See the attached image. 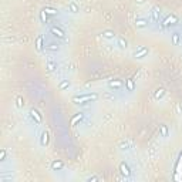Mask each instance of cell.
<instances>
[{
  "label": "cell",
  "mask_w": 182,
  "mask_h": 182,
  "mask_svg": "<svg viewBox=\"0 0 182 182\" xmlns=\"http://www.w3.org/2000/svg\"><path fill=\"white\" fill-rule=\"evenodd\" d=\"M101 36H103V39H105V40H117V33L114 32V30H110V29L103 30V32H101Z\"/></svg>",
  "instance_id": "ba28073f"
},
{
  "label": "cell",
  "mask_w": 182,
  "mask_h": 182,
  "mask_svg": "<svg viewBox=\"0 0 182 182\" xmlns=\"http://www.w3.org/2000/svg\"><path fill=\"white\" fill-rule=\"evenodd\" d=\"M134 24H135V27H137V29L144 30V29H147V27L150 26V20H148V19H145V17H137Z\"/></svg>",
  "instance_id": "277c9868"
},
{
  "label": "cell",
  "mask_w": 182,
  "mask_h": 182,
  "mask_svg": "<svg viewBox=\"0 0 182 182\" xmlns=\"http://www.w3.org/2000/svg\"><path fill=\"white\" fill-rule=\"evenodd\" d=\"M135 3H137V4H144L145 0H135Z\"/></svg>",
  "instance_id": "4316f807"
},
{
  "label": "cell",
  "mask_w": 182,
  "mask_h": 182,
  "mask_svg": "<svg viewBox=\"0 0 182 182\" xmlns=\"http://www.w3.org/2000/svg\"><path fill=\"white\" fill-rule=\"evenodd\" d=\"M119 172L124 175V176H129L131 175V168H129V165H128L125 161L119 162Z\"/></svg>",
  "instance_id": "9c48e42d"
},
{
  "label": "cell",
  "mask_w": 182,
  "mask_h": 182,
  "mask_svg": "<svg viewBox=\"0 0 182 182\" xmlns=\"http://www.w3.org/2000/svg\"><path fill=\"white\" fill-rule=\"evenodd\" d=\"M117 47L119 50H127L128 48V41L124 37H117Z\"/></svg>",
  "instance_id": "4fadbf2b"
},
{
  "label": "cell",
  "mask_w": 182,
  "mask_h": 182,
  "mask_svg": "<svg viewBox=\"0 0 182 182\" xmlns=\"http://www.w3.org/2000/svg\"><path fill=\"white\" fill-rule=\"evenodd\" d=\"M47 47L48 51H51V53H57L58 50H60V44L58 43H48V46H46Z\"/></svg>",
  "instance_id": "2e32d148"
},
{
  "label": "cell",
  "mask_w": 182,
  "mask_h": 182,
  "mask_svg": "<svg viewBox=\"0 0 182 182\" xmlns=\"http://www.w3.org/2000/svg\"><path fill=\"white\" fill-rule=\"evenodd\" d=\"M97 179H98L97 176H90V178H88V181H97Z\"/></svg>",
  "instance_id": "f1b7e54d"
},
{
  "label": "cell",
  "mask_w": 182,
  "mask_h": 182,
  "mask_svg": "<svg viewBox=\"0 0 182 182\" xmlns=\"http://www.w3.org/2000/svg\"><path fill=\"white\" fill-rule=\"evenodd\" d=\"M95 100H98V93H86V94L74 95L71 98V101L74 104H88L95 101Z\"/></svg>",
  "instance_id": "6da1fadb"
},
{
  "label": "cell",
  "mask_w": 182,
  "mask_h": 182,
  "mask_svg": "<svg viewBox=\"0 0 182 182\" xmlns=\"http://www.w3.org/2000/svg\"><path fill=\"white\" fill-rule=\"evenodd\" d=\"M83 118H84V114H83V112H78L77 115H74V117L71 118V125L73 127H76V125H77V121H81Z\"/></svg>",
  "instance_id": "e0dca14e"
},
{
  "label": "cell",
  "mask_w": 182,
  "mask_h": 182,
  "mask_svg": "<svg viewBox=\"0 0 182 182\" xmlns=\"http://www.w3.org/2000/svg\"><path fill=\"white\" fill-rule=\"evenodd\" d=\"M48 141H50V134H48L47 131H43V132L40 134V145H41V147H47Z\"/></svg>",
  "instance_id": "8fae6325"
},
{
  "label": "cell",
  "mask_w": 182,
  "mask_h": 182,
  "mask_svg": "<svg viewBox=\"0 0 182 182\" xmlns=\"http://www.w3.org/2000/svg\"><path fill=\"white\" fill-rule=\"evenodd\" d=\"M43 10H44V12H46L47 14H51V16H55V14L58 13V12H57L55 9H51V7H44Z\"/></svg>",
  "instance_id": "603a6c76"
},
{
  "label": "cell",
  "mask_w": 182,
  "mask_h": 182,
  "mask_svg": "<svg viewBox=\"0 0 182 182\" xmlns=\"http://www.w3.org/2000/svg\"><path fill=\"white\" fill-rule=\"evenodd\" d=\"M40 19H41V22H43L44 24L47 23V13H46L44 10H41V12H40Z\"/></svg>",
  "instance_id": "cb8c5ba5"
},
{
  "label": "cell",
  "mask_w": 182,
  "mask_h": 182,
  "mask_svg": "<svg viewBox=\"0 0 182 182\" xmlns=\"http://www.w3.org/2000/svg\"><path fill=\"white\" fill-rule=\"evenodd\" d=\"M50 34H51L53 37L60 39V40L65 37V32H64L61 27H58V26H51V27H50Z\"/></svg>",
  "instance_id": "7a4b0ae2"
},
{
  "label": "cell",
  "mask_w": 182,
  "mask_h": 182,
  "mask_svg": "<svg viewBox=\"0 0 182 182\" xmlns=\"http://www.w3.org/2000/svg\"><path fill=\"white\" fill-rule=\"evenodd\" d=\"M159 19H161V9L158 6H154L151 9V22L152 23H159Z\"/></svg>",
  "instance_id": "5b68a950"
},
{
  "label": "cell",
  "mask_w": 182,
  "mask_h": 182,
  "mask_svg": "<svg viewBox=\"0 0 182 182\" xmlns=\"http://www.w3.org/2000/svg\"><path fill=\"white\" fill-rule=\"evenodd\" d=\"M164 95H165V90L164 88H159V90H157V93H155V100H161Z\"/></svg>",
  "instance_id": "7402d4cb"
},
{
  "label": "cell",
  "mask_w": 182,
  "mask_h": 182,
  "mask_svg": "<svg viewBox=\"0 0 182 182\" xmlns=\"http://www.w3.org/2000/svg\"><path fill=\"white\" fill-rule=\"evenodd\" d=\"M171 39H172V44H174V46H178L179 41H181V34H179V33H174Z\"/></svg>",
  "instance_id": "ffe728a7"
},
{
  "label": "cell",
  "mask_w": 182,
  "mask_h": 182,
  "mask_svg": "<svg viewBox=\"0 0 182 182\" xmlns=\"http://www.w3.org/2000/svg\"><path fill=\"white\" fill-rule=\"evenodd\" d=\"M30 117H32V119L36 122V124H41V121H43V117H41V114H40L37 110H30Z\"/></svg>",
  "instance_id": "30bf717a"
},
{
  "label": "cell",
  "mask_w": 182,
  "mask_h": 182,
  "mask_svg": "<svg viewBox=\"0 0 182 182\" xmlns=\"http://www.w3.org/2000/svg\"><path fill=\"white\" fill-rule=\"evenodd\" d=\"M176 23H178V19L174 14H168L166 19L162 22V26L164 27H171V26H176Z\"/></svg>",
  "instance_id": "52a82bcc"
},
{
  "label": "cell",
  "mask_w": 182,
  "mask_h": 182,
  "mask_svg": "<svg viewBox=\"0 0 182 182\" xmlns=\"http://www.w3.org/2000/svg\"><path fill=\"white\" fill-rule=\"evenodd\" d=\"M70 87V80H63L60 84H58V88L61 90V91H64L65 88H68Z\"/></svg>",
  "instance_id": "44dd1931"
},
{
  "label": "cell",
  "mask_w": 182,
  "mask_h": 182,
  "mask_svg": "<svg viewBox=\"0 0 182 182\" xmlns=\"http://www.w3.org/2000/svg\"><path fill=\"white\" fill-rule=\"evenodd\" d=\"M58 67V64H57V61H50L48 60L47 63H46V68H47L48 71H54L55 68Z\"/></svg>",
  "instance_id": "d6986e66"
},
{
  "label": "cell",
  "mask_w": 182,
  "mask_h": 182,
  "mask_svg": "<svg viewBox=\"0 0 182 182\" xmlns=\"http://www.w3.org/2000/svg\"><path fill=\"white\" fill-rule=\"evenodd\" d=\"M108 87H110L111 90H114V91H117V90H121V88L124 87V83H122V80L114 78V80H110V81H108Z\"/></svg>",
  "instance_id": "8992f818"
},
{
  "label": "cell",
  "mask_w": 182,
  "mask_h": 182,
  "mask_svg": "<svg viewBox=\"0 0 182 182\" xmlns=\"http://www.w3.org/2000/svg\"><path fill=\"white\" fill-rule=\"evenodd\" d=\"M34 46H36V50L41 53V51L44 50V46H46V44H44V37H43V36H39V37L36 39V43H34Z\"/></svg>",
  "instance_id": "7c38bea8"
},
{
  "label": "cell",
  "mask_w": 182,
  "mask_h": 182,
  "mask_svg": "<svg viewBox=\"0 0 182 182\" xmlns=\"http://www.w3.org/2000/svg\"><path fill=\"white\" fill-rule=\"evenodd\" d=\"M161 132H162V135H164V137H168V129H166L165 125H162V127H161Z\"/></svg>",
  "instance_id": "d4e9b609"
},
{
  "label": "cell",
  "mask_w": 182,
  "mask_h": 182,
  "mask_svg": "<svg viewBox=\"0 0 182 182\" xmlns=\"http://www.w3.org/2000/svg\"><path fill=\"white\" fill-rule=\"evenodd\" d=\"M17 107H22V98H17Z\"/></svg>",
  "instance_id": "83f0119b"
},
{
  "label": "cell",
  "mask_w": 182,
  "mask_h": 182,
  "mask_svg": "<svg viewBox=\"0 0 182 182\" xmlns=\"http://www.w3.org/2000/svg\"><path fill=\"white\" fill-rule=\"evenodd\" d=\"M64 168V162L63 161H60V159H55L51 162V169L53 171H61Z\"/></svg>",
  "instance_id": "5bb4252c"
},
{
  "label": "cell",
  "mask_w": 182,
  "mask_h": 182,
  "mask_svg": "<svg viewBox=\"0 0 182 182\" xmlns=\"http://www.w3.org/2000/svg\"><path fill=\"white\" fill-rule=\"evenodd\" d=\"M4 157H6V150H1V157H0V161H4Z\"/></svg>",
  "instance_id": "484cf974"
},
{
  "label": "cell",
  "mask_w": 182,
  "mask_h": 182,
  "mask_svg": "<svg viewBox=\"0 0 182 182\" xmlns=\"http://www.w3.org/2000/svg\"><path fill=\"white\" fill-rule=\"evenodd\" d=\"M148 54H150V50H148V47L141 46V47H138L134 53H132V57H134V58H144V57H147Z\"/></svg>",
  "instance_id": "3957f363"
},
{
  "label": "cell",
  "mask_w": 182,
  "mask_h": 182,
  "mask_svg": "<svg viewBox=\"0 0 182 182\" xmlns=\"http://www.w3.org/2000/svg\"><path fill=\"white\" fill-rule=\"evenodd\" d=\"M68 12H70V13H73V14H76V13H78L80 12V7L78 6H77V3H76V1H70V3H68Z\"/></svg>",
  "instance_id": "9a60e30c"
},
{
  "label": "cell",
  "mask_w": 182,
  "mask_h": 182,
  "mask_svg": "<svg viewBox=\"0 0 182 182\" xmlns=\"http://www.w3.org/2000/svg\"><path fill=\"white\" fill-rule=\"evenodd\" d=\"M125 87H127L128 91H134L135 90V80L134 78H128L127 83H125Z\"/></svg>",
  "instance_id": "ac0fdd59"
}]
</instances>
